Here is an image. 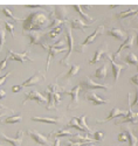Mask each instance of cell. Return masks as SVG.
<instances>
[{
    "label": "cell",
    "mask_w": 138,
    "mask_h": 146,
    "mask_svg": "<svg viewBox=\"0 0 138 146\" xmlns=\"http://www.w3.org/2000/svg\"><path fill=\"white\" fill-rule=\"evenodd\" d=\"M105 53H108V46L105 44V43H103L101 47L98 48V49L96 50V53H95V55H94V57H93V60L90 61V64H95V63H97L99 60H101V57L102 56H104V54Z\"/></svg>",
    "instance_id": "obj_22"
},
{
    "label": "cell",
    "mask_w": 138,
    "mask_h": 146,
    "mask_svg": "<svg viewBox=\"0 0 138 146\" xmlns=\"http://www.w3.org/2000/svg\"><path fill=\"white\" fill-rule=\"evenodd\" d=\"M95 77L98 80H102V81L105 80V77H107V63H103L98 69H96Z\"/></svg>",
    "instance_id": "obj_28"
},
{
    "label": "cell",
    "mask_w": 138,
    "mask_h": 146,
    "mask_svg": "<svg viewBox=\"0 0 138 146\" xmlns=\"http://www.w3.org/2000/svg\"><path fill=\"white\" fill-rule=\"evenodd\" d=\"M138 13V9L133 11V9H129V11H125V12H121V13L117 14V18L118 19H124V18H128V17H131V15H135Z\"/></svg>",
    "instance_id": "obj_36"
},
{
    "label": "cell",
    "mask_w": 138,
    "mask_h": 146,
    "mask_svg": "<svg viewBox=\"0 0 138 146\" xmlns=\"http://www.w3.org/2000/svg\"><path fill=\"white\" fill-rule=\"evenodd\" d=\"M52 23V19L48 17V13L45 11H37L32 12L29 15L23 20L22 23V31L26 33L29 32H39L45 29L46 27H49Z\"/></svg>",
    "instance_id": "obj_1"
},
{
    "label": "cell",
    "mask_w": 138,
    "mask_h": 146,
    "mask_svg": "<svg viewBox=\"0 0 138 146\" xmlns=\"http://www.w3.org/2000/svg\"><path fill=\"white\" fill-rule=\"evenodd\" d=\"M80 71V66L77 64H71L70 66V69L67 71V74L65 75V78H71L73 76H75Z\"/></svg>",
    "instance_id": "obj_31"
},
{
    "label": "cell",
    "mask_w": 138,
    "mask_h": 146,
    "mask_svg": "<svg viewBox=\"0 0 138 146\" xmlns=\"http://www.w3.org/2000/svg\"><path fill=\"white\" fill-rule=\"evenodd\" d=\"M29 101H35L37 103H47L48 102L46 97H43V95H41L39 91H36V90H33V91H31V92L25 95V98H23V101H22L21 104L25 105V104H26L27 102H29Z\"/></svg>",
    "instance_id": "obj_8"
},
{
    "label": "cell",
    "mask_w": 138,
    "mask_h": 146,
    "mask_svg": "<svg viewBox=\"0 0 138 146\" xmlns=\"http://www.w3.org/2000/svg\"><path fill=\"white\" fill-rule=\"evenodd\" d=\"M136 38H137V44H138V33H137V35H136Z\"/></svg>",
    "instance_id": "obj_51"
},
{
    "label": "cell",
    "mask_w": 138,
    "mask_h": 146,
    "mask_svg": "<svg viewBox=\"0 0 138 146\" xmlns=\"http://www.w3.org/2000/svg\"><path fill=\"white\" fill-rule=\"evenodd\" d=\"M118 117H125V112H124L123 110H121V109H118V108H112L111 111H110V113H109V116H108L107 118H104V119H97L96 123H97V124L107 123V121H110V120H112V119H116V118H118Z\"/></svg>",
    "instance_id": "obj_13"
},
{
    "label": "cell",
    "mask_w": 138,
    "mask_h": 146,
    "mask_svg": "<svg viewBox=\"0 0 138 146\" xmlns=\"http://www.w3.org/2000/svg\"><path fill=\"white\" fill-rule=\"evenodd\" d=\"M8 60H9V56L6 55L1 61H0V71L5 70V68H6V66H7V62H8Z\"/></svg>",
    "instance_id": "obj_40"
},
{
    "label": "cell",
    "mask_w": 138,
    "mask_h": 146,
    "mask_svg": "<svg viewBox=\"0 0 138 146\" xmlns=\"http://www.w3.org/2000/svg\"><path fill=\"white\" fill-rule=\"evenodd\" d=\"M21 89H22L21 86H13L12 87V92H19Z\"/></svg>",
    "instance_id": "obj_45"
},
{
    "label": "cell",
    "mask_w": 138,
    "mask_h": 146,
    "mask_svg": "<svg viewBox=\"0 0 138 146\" xmlns=\"http://www.w3.org/2000/svg\"><path fill=\"white\" fill-rule=\"evenodd\" d=\"M27 133H28L29 137H31L37 145H49L48 137L41 135L40 132H37V131H35V130H27Z\"/></svg>",
    "instance_id": "obj_12"
},
{
    "label": "cell",
    "mask_w": 138,
    "mask_h": 146,
    "mask_svg": "<svg viewBox=\"0 0 138 146\" xmlns=\"http://www.w3.org/2000/svg\"><path fill=\"white\" fill-rule=\"evenodd\" d=\"M54 15H55V19L62 21L63 23L67 22V8L63 6V5H57L55 6L54 8Z\"/></svg>",
    "instance_id": "obj_19"
},
{
    "label": "cell",
    "mask_w": 138,
    "mask_h": 146,
    "mask_svg": "<svg viewBox=\"0 0 138 146\" xmlns=\"http://www.w3.org/2000/svg\"><path fill=\"white\" fill-rule=\"evenodd\" d=\"M27 36H29L31 39V44H37V46H41L43 49L48 50V46H46L43 42H41V38L42 35L37 32H29V33H26Z\"/></svg>",
    "instance_id": "obj_18"
},
{
    "label": "cell",
    "mask_w": 138,
    "mask_h": 146,
    "mask_svg": "<svg viewBox=\"0 0 138 146\" xmlns=\"http://www.w3.org/2000/svg\"><path fill=\"white\" fill-rule=\"evenodd\" d=\"M82 87L81 86H76L74 87L70 91H67V90H63V94H67L70 96V103L68 105V110H70V109H76L77 105H79V94L81 91Z\"/></svg>",
    "instance_id": "obj_4"
},
{
    "label": "cell",
    "mask_w": 138,
    "mask_h": 146,
    "mask_svg": "<svg viewBox=\"0 0 138 146\" xmlns=\"http://www.w3.org/2000/svg\"><path fill=\"white\" fill-rule=\"evenodd\" d=\"M53 146H60V138H55V139H54Z\"/></svg>",
    "instance_id": "obj_48"
},
{
    "label": "cell",
    "mask_w": 138,
    "mask_h": 146,
    "mask_svg": "<svg viewBox=\"0 0 138 146\" xmlns=\"http://www.w3.org/2000/svg\"><path fill=\"white\" fill-rule=\"evenodd\" d=\"M48 55H47V63H46V72L48 71L49 69V63H51V57H54L56 54L59 53H65V52H68L67 48H55L53 46H49L48 47Z\"/></svg>",
    "instance_id": "obj_17"
},
{
    "label": "cell",
    "mask_w": 138,
    "mask_h": 146,
    "mask_svg": "<svg viewBox=\"0 0 138 146\" xmlns=\"http://www.w3.org/2000/svg\"><path fill=\"white\" fill-rule=\"evenodd\" d=\"M5 96H6V91L4 89H0V100L5 98Z\"/></svg>",
    "instance_id": "obj_47"
},
{
    "label": "cell",
    "mask_w": 138,
    "mask_h": 146,
    "mask_svg": "<svg viewBox=\"0 0 138 146\" xmlns=\"http://www.w3.org/2000/svg\"><path fill=\"white\" fill-rule=\"evenodd\" d=\"M28 55H29V50H26V52H23V53H17V52H13V50L8 49V56H9V58L14 60V61H18V62H20V63H23L25 61H32Z\"/></svg>",
    "instance_id": "obj_14"
},
{
    "label": "cell",
    "mask_w": 138,
    "mask_h": 146,
    "mask_svg": "<svg viewBox=\"0 0 138 146\" xmlns=\"http://www.w3.org/2000/svg\"><path fill=\"white\" fill-rule=\"evenodd\" d=\"M104 58L108 60V61H110L111 68H112V75H114V81L117 82L118 78H119V75H121V71L125 68V66H122V64L116 63L115 61L112 60V57H111V55H110L109 53H105V54H104Z\"/></svg>",
    "instance_id": "obj_9"
},
{
    "label": "cell",
    "mask_w": 138,
    "mask_h": 146,
    "mask_svg": "<svg viewBox=\"0 0 138 146\" xmlns=\"http://www.w3.org/2000/svg\"><path fill=\"white\" fill-rule=\"evenodd\" d=\"M3 116H4V115H3V113H0V117H3Z\"/></svg>",
    "instance_id": "obj_52"
},
{
    "label": "cell",
    "mask_w": 138,
    "mask_h": 146,
    "mask_svg": "<svg viewBox=\"0 0 138 146\" xmlns=\"http://www.w3.org/2000/svg\"><path fill=\"white\" fill-rule=\"evenodd\" d=\"M103 32H104V26H103V25L98 26L94 33H91L89 36H87V39H85V40H84V41H83L81 44H79V46H75V47H74V49L76 50L77 53H83V52L85 50L87 46L89 44V43H93V42L95 41V39L97 38L98 35H102V34H103Z\"/></svg>",
    "instance_id": "obj_2"
},
{
    "label": "cell",
    "mask_w": 138,
    "mask_h": 146,
    "mask_svg": "<svg viewBox=\"0 0 138 146\" xmlns=\"http://www.w3.org/2000/svg\"><path fill=\"white\" fill-rule=\"evenodd\" d=\"M11 74H12V72H11V71H8L7 74H5L4 76H0V87H1L3 84H4L5 82H6V80H7V78H8L9 76H11Z\"/></svg>",
    "instance_id": "obj_43"
},
{
    "label": "cell",
    "mask_w": 138,
    "mask_h": 146,
    "mask_svg": "<svg viewBox=\"0 0 138 146\" xmlns=\"http://www.w3.org/2000/svg\"><path fill=\"white\" fill-rule=\"evenodd\" d=\"M0 146H1V145H0Z\"/></svg>",
    "instance_id": "obj_54"
},
{
    "label": "cell",
    "mask_w": 138,
    "mask_h": 146,
    "mask_svg": "<svg viewBox=\"0 0 138 146\" xmlns=\"http://www.w3.org/2000/svg\"><path fill=\"white\" fill-rule=\"evenodd\" d=\"M5 29H6V32H8V33H11V35H12V38H15V35H14V25L13 23H11V22H5Z\"/></svg>",
    "instance_id": "obj_38"
},
{
    "label": "cell",
    "mask_w": 138,
    "mask_h": 146,
    "mask_svg": "<svg viewBox=\"0 0 138 146\" xmlns=\"http://www.w3.org/2000/svg\"><path fill=\"white\" fill-rule=\"evenodd\" d=\"M133 41H135V36L132 35V34H130L129 36H128V38L127 39H125V41H123V43L119 46V48H118V49L114 53V54H112V60H118L119 58V55H121V52L124 49V48H131L132 46H133Z\"/></svg>",
    "instance_id": "obj_11"
},
{
    "label": "cell",
    "mask_w": 138,
    "mask_h": 146,
    "mask_svg": "<svg viewBox=\"0 0 138 146\" xmlns=\"http://www.w3.org/2000/svg\"><path fill=\"white\" fill-rule=\"evenodd\" d=\"M131 82H132L133 84H136V86H138V74L131 77Z\"/></svg>",
    "instance_id": "obj_46"
},
{
    "label": "cell",
    "mask_w": 138,
    "mask_h": 146,
    "mask_svg": "<svg viewBox=\"0 0 138 146\" xmlns=\"http://www.w3.org/2000/svg\"><path fill=\"white\" fill-rule=\"evenodd\" d=\"M66 43H67V39H61V40L56 41L55 43H53L52 46L55 48H66Z\"/></svg>",
    "instance_id": "obj_39"
},
{
    "label": "cell",
    "mask_w": 138,
    "mask_h": 146,
    "mask_svg": "<svg viewBox=\"0 0 138 146\" xmlns=\"http://www.w3.org/2000/svg\"><path fill=\"white\" fill-rule=\"evenodd\" d=\"M130 98H131V94L129 92L128 94V113L125 115V118L121 121V124H125V123H132V124H136L137 123V117H138V112H133L132 111V106H131V103H130Z\"/></svg>",
    "instance_id": "obj_7"
},
{
    "label": "cell",
    "mask_w": 138,
    "mask_h": 146,
    "mask_svg": "<svg viewBox=\"0 0 138 146\" xmlns=\"http://www.w3.org/2000/svg\"><path fill=\"white\" fill-rule=\"evenodd\" d=\"M0 139H1L3 141L8 143L12 146H21L22 145V140H23V131L19 130L18 133H17V136L14 138L8 137L7 135H5V133H0Z\"/></svg>",
    "instance_id": "obj_5"
},
{
    "label": "cell",
    "mask_w": 138,
    "mask_h": 146,
    "mask_svg": "<svg viewBox=\"0 0 138 146\" xmlns=\"http://www.w3.org/2000/svg\"><path fill=\"white\" fill-rule=\"evenodd\" d=\"M125 62H127L128 64H138V57H137L136 54L130 52L127 56H125Z\"/></svg>",
    "instance_id": "obj_34"
},
{
    "label": "cell",
    "mask_w": 138,
    "mask_h": 146,
    "mask_svg": "<svg viewBox=\"0 0 138 146\" xmlns=\"http://www.w3.org/2000/svg\"><path fill=\"white\" fill-rule=\"evenodd\" d=\"M76 118V120H77V123L80 124V126H82L83 127V130L85 131V132H88V133H91L93 135V132H91V129L87 125V123H85V119H87V116L85 115H83V116H81V117H75Z\"/></svg>",
    "instance_id": "obj_29"
},
{
    "label": "cell",
    "mask_w": 138,
    "mask_h": 146,
    "mask_svg": "<svg viewBox=\"0 0 138 146\" xmlns=\"http://www.w3.org/2000/svg\"><path fill=\"white\" fill-rule=\"evenodd\" d=\"M85 100L89 102V103H91L94 106H97V105H103V104H107L109 101H107V100H104V98H102V97H99V96H97L96 94H94V92H87L85 94Z\"/></svg>",
    "instance_id": "obj_15"
},
{
    "label": "cell",
    "mask_w": 138,
    "mask_h": 146,
    "mask_svg": "<svg viewBox=\"0 0 138 146\" xmlns=\"http://www.w3.org/2000/svg\"><path fill=\"white\" fill-rule=\"evenodd\" d=\"M107 34L112 36V38L117 39L118 41H125V39H127V35H125V33L119 29V28H110L107 31Z\"/></svg>",
    "instance_id": "obj_21"
},
{
    "label": "cell",
    "mask_w": 138,
    "mask_h": 146,
    "mask_svg": "<svg viewBox=\"0 0 138 146\" xmlns=\"http://www.w3.org/2000/svg\"><path fill=\"white\" fill-rule=\"evenodd\" d=\"M60 146H61V145H60Z\"/></svg>",
    "instance_id": "obj_55"
},
{
    "label": "cell",
    "mask_w": 138,
    "mask_h": 146,
    "mask_svg": "<svg viewBox=\"0 0 138 146\" xmlns=\"http://www.w3.org/2000/svg\"><path fill=\"white\" fill-rule=\"evenodd\" d=\"M65 26H66V39H67V43H68V52L66 54V56L60 60V64L62 66H68V58L70 57V54L71 52L74 50V38H73V33H71V29H70V26H69V23L66 22L65 23Z\"/></svg>",
    "instance_id": "obj_3"
},
{
    "label": "cell",
    "mask_w": 138,
    "mask_h": 146,
    "mask_svg": "<svg viewBox=\"0 0 138 146\" xmlns=\"http://www.w3.org/2000/svg\"><path fill=\"white\" fill-rule=\"evenodd\" d=\"M73 7H74V9L75 11H76L77 12V13L82 17V18H84L85 20H88V21H91V22H94L95 20L91 18V17H89V15H88L87 13H84V12L82 11V7H81V5H77V4H75V5H73Z\"/></svg>",
    "instance_id": "obj_30"
},
{
    "label": "cell",
    "mask_w": 138,
    "mask_h": 146,
    "mask_svg": "<svg viewBox=\"0 0 138 146\" xmlns=\"http://www.w3.org/2000/svg\"><path fill=\"white\" fill-rule=\"evenodd\" d=\"M117 141H119V143H127L128 141L127 133H125V132H121L119 135L117 136Z\"/></svg>",
    "instance_id": "obj_41"
},
{
    "label": "cell",
    "mask_w": 138,
    "mask_h": 146,
    "mask_svg": "<svg viewBox=\"0 0 138 146\" xmlns=\"http://www.w3.org/2000/svg\"><path fill=\"white\" fill-rule=\"evenodd\" d=\"M1 13H3L5 17H7V18H9V19H12V20H14L15 22L21 21V19H20V18H17L13 13H12V11H11L9 8H7V7H4V8L1 9Z\"/></svg>",
    "instance_id": "obj_33"
},
{
    "label": "cell",
    "mask_w": 138,
    "mask_h": 146,
    "mask_svg": "<svg viewBox=\"0 0 138 146\" xmlns=\"http://www.w3.org/2000/svg\"><path fill=\"white\" fill-rule=\"evenodd\" d=\"M21 120H22V115L17 113V115H13L12 117H7V118L3 119L1 124H15V123H20Z\"/></svg>",
    "instance_id": "obj_26"
},
{
    "label": "cell",
    "mask_w": 138,
    "mask_h": 146,
    "mask_svg": "<svg viewBox=\"0 0 138 146\" xmlns=\"http://www.w3.org/2000/svg\"><path fill=\"white\" fill-rule=\"evenodd\" d=\"M57 86L56 84H49L48 86V89H47V110H57V108L55 106V103H54V91L56 90Z\"/></svg>",
    "instance_id": "obj_10"
},
{
    "label": "cell",
    "mask_w": 138,
    "mask_h": 146,
    "mask_svg": "<svg viewBox=\"0 0 138 146\" xmlns=\"http://www.w3.org/2000/svg\"><path fill=\"white\" fill-rule=\"evenodd\" d=\"M123 132L127 133L129 146H137V144H138V139H137V137L133 135L132 130H131L129 126H123Z\"/></svg>",
    "instance_id": "obj_23"
},
{
    "label": "cell",
    "mask_w": 138,
    "mask_h": 146,
    "mask_svg": "<svg viewBox=\"0 0 138 146\" xmlns=\"http://www.w3.org/2000/svg\"><path fill=\"white\" fill-rule=\"evenodd\" d=\"M32 120L51 125H60L62 123V119L59 117H32Z\"/></svg>",
    "instance_id": "obj_16"
},
{
    "label": "cell",
    "mask_w": 138,
    "mask_h": 146,
    "mask_svg": "<svg viewBox=\"0 0 138 146\" xmlns=\"http://www.w3.org/2000/svg\"><path fill=\"white\" fill-rule=\"evenodd\" d=\"M91 138L94 140H96V141H101V140L104 139V133L101 132V131H96V132H94L91 135Z\"/></svg>",
    "instance_id": "obj_37"
},
{
    "label": "cell",
    "mask_w": 138,
    "mask_h": 146,
    "mask_svg": "<svg viewBox=\"0 0 138 146\" xmlns=\"http://www.w3.org/2000/svg\"><path fill=\"white\" fill-rule=\"evenodd\" d=\"M41 80H45V76H41L40 71H36L33 76H31L28 80H26L21 84V87H33L35 84L39 83Z\"/></svg>",
    "instance_id": "obj_20"
},
{
    "label": "cell",
    "mask_w": 138,
    "mask_h": 146,
    "mask_svg": "<svg viewBox=\"0 0 138 146\" xmlns=\"http://www.w3.org/2000/svg\"><path fill=\"white\" fill-rule=\"evenodd\" d=\"M23 7H26V8H47L46 6L43 5H39V4H26V5H23Z\"/></svg>",
    "instance_id": "obj_42"
},
{
    "label": "cell",
    "mask_w": 138,
    "mask_h": 146,
    "mask_svg": "<svg viewBox=\"0 0 138 146\" xmlns=\"http://www.w3.org/2000/svg\"><path fill=\"white\" fill-rule=\"evenodd\" d=\"M62 32H63V26H59L56 28H53L52 31H49L48 33L45 34V38L46 39H55L56 36H59Z\"/></svg>",
    "instance_id": "obj_27"
},
{
    "label": "cell",
    "mask_w": 138,
    "mask_h": 146,
    "mask_svg": "<svg viewBox=\"0 0 138 146\" xmlns=\"http://www.w3.org/2000/svg\"><path fill=\"white\" fill-rule=\"evenodd\" d=\"M80 86L82 87V89L84 90H96V89H103V90H108L109 86H104V84H98L95 83L89 76H85L84 80L81 82Z\"/></svg>",
    "instance_id": "obj_6"
},
{
    "label": "cell",
    "mask_w": 138,
    "mask_h": 146,
    "mask_svg": "<svg viewBox=\"0 0 138 146\" xmlns=\"http://www.w3.org/2000/svg\"><path fill=\"white\" fill-rule=\"evenodd\" d=\"M94 139L88 136V135H74L70 139H69V143H93Z\"/></svg>",
    "instance_id": "obj_24"
},
{
    "label": "cell",
    "mask_w": 138,
    "mask_h": 146,
    "mask_svg": "<svg viewBox=\"0 0 138 146\" xmlns=\"http://www.w3.org/2000/svg\"><path fill=\"white\" fill-rule=\"evenodd\" d=\"M85 146H95V145H94V144H93V143H88V144H87V145H85Z\"/></svg>",
    "instance_id": "obj_49"
},
{
    "label": "cell",
    "mask_w": 138,
    "mask_h": 146,
    "mask_svg": "<svg viewBox=\"0 0 138 146\" xmlns=\"http://www.w3.org/2000/svg\"><path fill=\"white\" fill-rule=\"evenodd\" d=\"M70 27L73 29H81V31H84L85 28L88 27H91V23H84L82 20L80 19H74L70 21Z\"/></svg>",
    "instance_id": "obj_25"
},
{
    "label": "cell",
    "mask_w": 138,
    "mask_h": 146,
    "mask_svg": "<svg viewBox=\"0 0 138 146\" xmlns=\"http://www.w3.org/2000/svg\"><path fill=\"white\" fill-rule=\"evenodd\" d=\"M138 105V90H136V96H135V100L133 102L131 103V106H136Z\"/></svg>",
    "instance_id": "obj_44"
},
{
    "label": "cell",
    "mask_w": 138,
    "mask_h": 146,
    "mask_svg": "<svg viewBox=\"0 0 138 146\" xmlns=\"http://www.w3.org/2000/svg\"><path fill=\"white\" fill-rule=\"evenodd\" d=\"M0 22H1V20H0ZM6 29H4L1 26H0V53H1L3 50V47L4 44L6 43Z\"/></svg>",
    "instance_id": "obj_35"
},
{
    "label": "cell",
    "mask_w": 138,
    "mask_h": 146,
    "mask_svg": "<svg viewBox=\"0 0 138 146\" xmlns=\"http://www.w3.org/2000/svg\"><path fill=\"white\" fill-rule=\"evenodd\" d=\"M49 136H55V138H60V137H70L71 138V136H74V135L70 133L69 131H67L66 129H62V130H59L54 133H51Z\"/></svg>",
    "instance_id": "obj_32"
},
{
    "label": "cell",
    "mask_w": 138,
    "mask_h": 146,
    "mask_svg": "<svg viewBox=\"0 0 138 146\" xmlns=\"http://www.w3.org/2000/svg\"><path fill=\"white\" fill-rule=\"evenodd\" d=\"M116 6H119V4H114V5H111V7H112V8L116 7Z\"/></svg>",
    "instance_id": "obj_50"
},
{
    "label": "cell",
    "mask_w": 138,
    "mask_h": 146,
    "mask_svg": "<svg viewBox=\"0 0 138 146\" xmlns=\"http://www.w3.org/2000/svg\"><path fill=\"white\" fill-rule=\"evenodd\" d=\"M137 71H138V64H137Z\"/></svg>",
    "instance_id": "obj_53"
}]
</instances>
